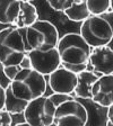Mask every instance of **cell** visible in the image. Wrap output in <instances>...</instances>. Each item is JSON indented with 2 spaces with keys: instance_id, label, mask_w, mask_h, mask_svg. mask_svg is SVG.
<instances>
[{
  "instance_id": "cell-1",
  "label": "cell",
  "mask_w": 113,
  "mask_h": 126,
  "mask_svg": "<svg viewBox=\"0 0 113 126\" xmlns=\"http://www.w3.org/2000/svg\"><path fill=\"white\" fill-rule=\"evenodd\" d=\"M61 66L78 74L87 70L90 65L92 47L85 42L80 34L68 33L60 37L57 46Z\"/></svg>"
},
{
  "instance_id": "cell-2",
  "label": "cell",
  "mask_w": 113,
  "mask_h": 126,
  "mask_svg": "<svg viewBox=\"0 0 113 126\" xmlns=\"http://www.w3.org/2000/svg\"><path fill=\"white\" fill-rule=\"evenodd\" d=\"M27 28L7 27L0 31V63L2 68L19 65L31 51L26 39Z\"/></svg>"
},
{
  "instance_id": "cell-3",
  "label": "cell",
  "mask_w": 113,
  "mask_h": 126,
  "mask_svg": "<svg viewBox=\"0 0 113 126\" xmlns=\"http://www.w3.org/2000/svg\"><path fill=\"white\" fill-rule=\"evenodd\" d=\"M16 98L29 104L31 101L44 96L47 82L44 76L33 69H24L14 77L8 83Z\"/></svg>"
},
{
  "instance_id": "cell-4",
  "label": "cell",
  "mask_w": 113,
  "mask_h": 126,
  "mask_svg": "<svg viewBox=\"0 0 113 126\" xmlns=\"http://www.w3.org/2000/svg\"><path fill=\"white\" fill-rule=\"evenodd\" d=\"M80 36L90 47L109 45L113 39V13L90 16L82 23Z\"/></svg>"
},
{
  "instance_id": "cell-5",
  "label": "cell",
  "mask_w": 113,
  "mask_h": 126,
  "mask_svg": "<svg viewBox=\"0 0 113 126\" xmlns=\"http://www.w3.org/2000/svg\"><path fill=\"white\" fill-rule=\"evenodd\" d=\"M26 39L32 50L46 52L57 48L59 43V32L51 21L39 19L27 28Z\"/></svg>"
},
{
  "instance_id": "cell-6",
  "label": "cell",
  "mask_w": 113,
  "mask_h": 126,
  "mask_svg": "<svg viewBox=\"0 0 113 126\" xmlns=\"http://www.w3.org/2000/svg\"><path fill=\"white\" fill-rule=\"evenodd\" d=\"M57 106L47 96H42L28 104L23 113L24 119L31 126H52Z\"/></svg>"
},
{
  "instance_id": "cell-7",
  "label": "cell",
  "mask_w": 113,
  "mask_h": 126,
  "mask_svg": "<svg viewBox=\"0 0 113 126\" xmlns=\"http://www.w3.org/2000/svg\"><path fill=\"white\" fill-rule=\"evenodd\" d=\"M87 123L88 111L78 100H68L57 107L53 124L54 126H86Z\"/></svg>"
},
{
  "instance_id": "cell-8",
  "label": "cell",
  "mask_w": 113,
  "mask_h": 126,
  "mask_svg": "<svg viewBox=\"0 0 113 126\" xmlns=\"http://www.w3.org/2000/svg\"><path fill=\"white\" fill-rule=\"evenodd\" d=\"M28 58L31 60L32 69L44 77L50 76L61 66L60 56L57 48L46 52L33 50L28 53Z\"/></svg>"
},
{
  "instance_id": "cell-9",
  "label": "cell",
  "mask_w": 113,
  "mask_h": 126,
  "mask_svg": "<svg viewBox=\"0 0 113 126\" xmlns=\"http://www.w3.org/2000/svg\"><path fill=\"white\" fill-rule=\"evenodd\" d=\"M77 82H78V77L76 73L60 66L58 70H55L49 76L47 83L53 94H74L76 89Z\"/></svg>"
},
{
  "instance_id": "cell-10",
  "label": "cell",
  "mask_w": 113,
  "mask_h": 126,
  "mask_svg": "<svg viewBox=\"0 0 113 126\" xmlns=\"http://www.w3.org/2000/svg\"><path fill=\"white\" fill-rule=\"evenodd\" d=\"M90 65L97 76L113 74V48L110 46L92 47L90 55Z\"/></svg>"
},
{
  "instance_id": "cell-11",
  "label": "cell",
  "mask_w": 113,
  "mask_h": 126,
  "mask_svg": "<svg viewBox=\"0 0 113 126\" xmlns=\"http://www.w3.org/2000/svg\"><path fill=\"white\" fill-rule=\"evenodd\" d=\"M92 100L101 107L113 105V74L101 76L92 88Z\"/></svg>"
},
{
  "instance_id": "cell-12",
  "label": "cell",
  "mask_w": 113,
  "mask_h": 126,
  "mask_svg": "<svg viewBox=\"0 0 113 126\" xmlns=\"http://www.w3.org/2000/svg\"><path fill=\"white\" fill-rule=\"evenodd\" d=\"M39 20V14L36 7L27 0H21L18 15L14 26L16 28H28Z\"/></svg>"
},
{
  "instance_id": "cell-13",
  "label": "cell",
  "mask_w": 113,
  "mask_h": 126,
  "mask_svg": "<svg viewBox=\"0 0 113 126\" xmlns=\"http://www.w3.org/2000/svg\"><path fill=\"white\" fill-rule=\"evenodd\" d=\"M77 77H78V82L74 91L75 97L92 100V88L100 76H97L93 71L85 70L77 74Z\"/></svg>"
},
{
  "instance_id": "cell-14",
  "label": "cell",
  "mask_w": 113,
  "mask_h": 126,
  "mask_svg": "<svg viewBox=\"0 0 113 126\" xmlns=\"http://www.w3.org/2000/svg\"><path fill=\"white\" fill-rule=\"evenodd\" d=\"M21 0H0V24L13 27L19 10Z\"/></svg>"
},
{
  "instance_id": "cell-15",
  "label": "cell",
  "mask_w": 113,
  "mask_h": 126,
  "mask_svg": "<svg viewBox=\"0 0 113 126\" xmlns=\"http://www.w3.org/2000/svg\"><path fill=\"white\" fill-rule=\"evenodd\" d=\"M63 14L69 20L75 23H83L90 16L87 9L86 0H75L74 5L63 11Z\"/></svg>"
},
{
  "instance_id": "cell-16",
  "label": "cell",
  "mask_w": 113,
  "mask_h": 126,
  "mask_svg": "<svg viewBox=\"0 0 113 126\" xmlns=\"http://www.w3.org/2000/svg\"><path fill=\"white\" fill-rule=\"evenodd\" d=\"M28 106V104L23 100L18 99L14 96V94L11 92L9 86L7 84L6 87V106L5 109L8 113L13 115H18V114H23L26 109V107Z\"/></svg>"
},
{
  "instance_id": "cell-17",
  "label": "cell",
  "mask_w": 113,
  "mask_h": 126,
  "mask_svg": "<svg viewBox=\"0 0 113 126\" xmlns=\"http://www.w3.org/2000/svg\"><path fill=\"white\" fill-rule=\"evenodd\" d=\"M90 16L103 15L110 11V0H86Z\"/></svg>"
},
{
  "instance_id": "cell-18",
  "label": "cell",
  "mask_w": 113,
  "mask_h": 126,
  "mask_svg": "<svg viewBox=\"0 0 113 126\" xmlns=\"http://www.w3.org/2000/svg\"><path fill=\"white\" fill-rule=\"evenodd\" d=\"M75 0H49L47 3L55 11H65L74 5Z\"/></svg>"
},
{
  "instance_id": "cell-19",
  "label": "cell",
  "mask_w": 113,
  "mask_h": 126,
  "mask_svg": "<svg viewBox=\"0 0 113 126\" xmlns=\"http://www.w3.org/2000/svg\"><path fill=\"white\" fill-rule=\"evenodd\" d=\"M50 99L54 102V105L58 107L59 105H61L62 102H66L68 100L75 99V97H72L71 94H52L51 96H49Z\"/></svg>"
},
{
  "instance_id": "cell-20",
  "label": "cell",
  "mask_w": 113,
  "mask_h": 126,
  "mask_svg": "<svg viewBox=\"0 0 113 126\" xmlns=\"http://www.w3.org/2000/svg\"><path fill=\"white\" fill-rule=\"evenodd\" d=\"M0 126H13L11 115L6 109L0 110Z\"/></svg>"
},
{
  "instance_id": "cell-21",
  "label": "cell",
  "mask_w": 113,
  "mask_h": 126,
  "mask_svg": "<svg viewBox=\"0 0 113 126\" xmlns=\"http://www.w3.org/2000/svg\"><path fill=\"white\" fill-rule=\"evenodd\" d=\"M6 106V88H3L0 83V110L5 109Z\"/></svg>"
},
{
  "instance_id": "cell-22",
  "label": "cell",
  "mask_w": 113,
  "mask_h": 126,
  "mask_svg": "<svg viewBox=\"0 0 113 126\" xmlns=\"http://www.w3.org/2000/svg\"><path fill=\"white\" fill-rule=\"evenodd\" d=\"M106 117H108V121L112 122L113 123V105L110 106L108 108V114H106Z\"/></svg>"
},
{
  "instance_id": "cell-23",
  "label": "cell",
  "mask_w": 113,
  "mask_h": 126,
  "mask_svg": "<svg viewBox=\"0 0 113 126\" xmlns=\"http://www.w3.org/2000/svg\"><path fill=\"white\" fill-rule=\"evenodd\" d=\"M13 126H31L28 123H26V122H23V123H17L16 125H13Z\"/></svg>"
},
{
  "instance_id": "cell-24",
  "label": "cell",
  "mask_w": 113,
  "mask_h": 126,
  "mask_svg": "<svg viewBox=\"0 0 113 126\" xmlns=\"http://www.w3.org/2000/svg\"><path fill=\"white\" fill-rule=\"evenodd\" d=\"M110 11L113 13V0H110Z\"/></svg>"
},
{
  "instance_id": "cell-25",
  "label": "cell",
  "mask_w": 113,
  "mask_h": 126,
  "mask_svg": "<svg viewBox=\"0 0 113 126\" xmlns=\"http://www.w3.org/2000/svg\"><path fill=\"white\" fill-rule=\"evenodd\" d=\"M105 126H113V123L110 121H106V125Z\"/></svg>"
}]
</instances>
